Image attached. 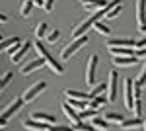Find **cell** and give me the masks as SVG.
<instances>
[{
  "instance_id": "obj_1",
  "label": "cell",
  "mask_w": 146,
  "mask_h": 131,
  "mask_svg": "<svg viewBox=\"0 0 146 131\" xmlns=\"http://www.w3.org/2000/svg\"><path fill=\"white\" fill-rule=\"evenodd\" d=\"M33 47L37 49L39 57H43V59H45V65L49 67V69H51V71H53L55 75H58V77H60V75L64 73V67H62V63H60V61H56L55 57H53V55H51L49 51H47V47H45L43 43H41L39 39H37V41L33 43Z\"/></svg>"
},
{
  "instance_id": "obj_2",
  "label": "cell",
  "mask_w": 146,
  "mask_h": 131,
  "mask_svg": "<svg viewBox=\"0 0 146 131\" xmlns=\"http://www.w3.org/2000/svg\"><path fill=\"white\" fill-rule=\"evenodd\" d=\"M101 16H103V8H101V10H96L90 18H86V20H82L80 24H76V26L72 28V39H76L80 35H86V32H88L90 28H94V24L100 22Z\"/></svg>"
},
{
  "instance_id": "obj_3",
  "label": "cell",
  "mask_w": 146,
  "mask_h": 131,
  "mask_svg": "<svg viewBox=\"0 0 146 131\" xmlns=\"http://www.w3.org/2000/svg\"><path fill=\"white\" fill-rule=\"evenodd\" d=\"M86 43H88V35H80V37H76V39H72L70 45H66V47L60 51V59H62V61H68L70 57H74V55L78 53Z\"/></svg>"
},
{
  "instance_id": "obj_4",
  "label": "cell",
  "mask_w": 146,
  "mask_h": 131,
  "mask_svg": "<svg viewBox=\"0 0 146 131\" xmlns=\"http://www.w3.org/2000/svg\"><path fill=\"white\" fill-rule=\"evenodd\" d=\"M123 98H125V108L133 110L135 106V80L127 78L123 82Z\"/></svg>"
},
{
  "instance_id": "obj_5",
  "label": "cell",
  "mask_w": 146,
  "mask_h": 131,
  "mask_svg": "<svg viewBox=\"0 0 146 131\" xmlns=\"http://www.w3.org/2000/svg\"><path fill=\"white\" fill-rule=\"evenodd\" d=\"M98 63H100V57H98V55H90V57H88L86 78H84L88 86H94V84H96V69H98Z\"/></svg>"
},
{
  "instance_id": "obj_6",
  "label": "cell",
  "mask_w": 146,
  "mask_h": 131,
  "mask_svg": "<svg viewBox=\"0 0 146 131\" xmlns=\"http://www.w3.org/2000/svg\"><path fill=\"white\" fill-rule=\"evenodd\" d=\"M45 88H47V82H45V80H39L37 84L29 86L27 90H25V92H23V96H22L23 104H29L31 100H35L37 96H39V94H41V92H43V90H45Z\"/></svg>"
},
{
  "instance_id": "obj_7",
  "label": "cell",
  "mask_w": 146,
  "mask_h": 131,
  "mask_svg": "<svg viewBox=\"0 0 146 131\" xmlns=\"http://www.w3.org/2000/svg\"><path fill=\"white\" fill-rule=\"evenodd\" d=\"M117 84H119V73L113 69L111 73H109V80H107V100L109 102H115L117 98Z\"/></svg>"
},
{
  "instance_id": "obj_8",
  "label": "cell",
  "mask_w": 146,
  "mask_h": 131,
  "mask_svg": "<svg viewBox=\"0 0 146 131\" xmlns=\"http://www.w3.org/2000/svg\"><path fill=\"white\" fill-rule=\"evenodd\" d=\"M136 22L138 32L146 35V0H136Z\"/></svg>"
},
{
  "instance_id": "obj_9",
  "label": "cell",
  "mask_w": 146,
  "mask_h": 131,
  "mask_svg": "<svg viewBox=\"0 0 146 131\" xmlns=\"http://www.w3.org/2000/svg\"><path fill=\"white\" fill-rule=\"evenodd\" d=\"M23 106V100L22 98H14L10 102V104H8V106H6V108L2 110V114H0V118H2V120H10L12 116H16V114H18V112H20V108H22Z\"/></svg>"
},
{
  "instance_id": "obj_10",
  "label": "cell",
  "mask_w": 146,
  "mask_h": 131,
  "mask_svg": "<svg viewBox=\"0 0 146 131\" xmlns=\"http://www.w3.org/2000/svg\"><path fill=\"white\" fill-rule=\"evenodd\" d=\"M43 67H45V59H43V57H37V59H33V61H27L20 71H22L23 77H27V75H31V73H35V71L43 69Z\"/></svg>"
},
{
  "instance_id": "obj_11",
  "label": "cell",
  "mask_w": 146,
  "mask_h": 131,
  "mask_svg": "<svg viewBox=\"0 0 146 131\" xmlns=\"http://www.w3.org/2000/svg\"><path fill=\"white\" fill-rule=\"evenodd\" d=\"M31 45H33L31 41H23V43L20 45V47H18V49H16L14 53H12L10 61L14 63V65H20V63H22V59L25 57V55H27V51L31 49Z\"/></svg>"
},
{
  "instance_id": "obj_12",
  "label": "cell",
  "mask_w": 146,
  "mask_h": 131,
  "mask_svg": "<svg viewBox=\"0 0 146 131\" xmlns=\"http://www.w3.org/2000/svg\"><path fill=\"white\" fill-rule=\"evenodd\" d=\"M138 63L136 55H115L113 57V65L115 67H133Z\"/></svg>"
},
{
  "instance_id": "obj_13",
  "label": "cell",
  "mask_w": 146,
  "mask_h": 131,
  "mask_svg": "<svg viewBox=\"0 0 146 131\" xmlns=\"http://www.w3.org/2000/svg\"><path fill=\"white\" fill-rule=\"evenodd\" d=\"M60 108H62V114L66 116V120L70 121V125H72V127H74L76 123H80V121H82V120H80V114H78V112H76L74 108H72V106H70L68 102H64V104H62Z\"/></svg>"
},
{
  "instance_id": "obj_14",
  "label": "cell",
  "mask_w": 146,
  "mask_h": 131,
  "mask_svg": "<svg viewBox=\"0 0 146 131\" xmlns=\"http://www.w3.org/2000/svg\"><path fill=\"white\" fill-rule=\"evenodd\" d=\"M144 125V121H142V118H131V120H123L121 123H119V127L125 131H129V129H138V127H142Z\"/></svg>"
},
{
  "instance_id": "obj_15",
  "label": "cell",
  "mask_w": 146,
  "mask_h": 131,
  "mask_svg": "<svg viewBox=\"0 0 146 131\" xmlns=\"http://www.w3.org/2000/svg\"><path fill=\"white\" fill-rule=\"evenodd\" d=\"M23 127L27 131H49L51 125H49V123H41V121H35V120L29 118V120L23 121Z\"/></svg>"
},
{
  "instance_id": "obj_16",
  "label": "cell",
  "mask_w": 146,
  "mask_h": 131,
  "mask_svg": "<svg viewBox=\"0 0 146 131\" xmlns=\"http://www.w3.org/2000/svg\"><path fill=\"white\" fill-rule=\"evenodd\" d=\"M80 2H82V6H84L86 10H90V12L101 10V8L107 6V0H80Z\"/></svg>"
},
{
  "instance_id": "obj_17",
  "label": "cell",
  "mask_w": 146,
  "mask_h": 131,
  "mask_svg": "<svg viewBox=\"0 0 146 131\" xmlns=\"http://www.w3.org/2000/svg\"><path fill=\"white\" fill-rule=\"evenodd\" d=\"M107 47H135V39H127V37H115L107 41Z\"/></svg>"
},
{
  "instance_id": "obj_18",
  "label": "cell",
  "mask_w": 146,
  "mask_h": 131,
  "mask_svg": "<svg viewBox=\"0 0 146 131\" xmlns=\"http://www.w3.org/2000/svg\"><path fill=\"white\" fill-rule=\"evenodd\" d=\"M64 96L68 100H86V102L92 100L90 92H78V90H64Z\"/></svg>"
},
{
  "instance_id": "obj_19",
  "label": "cell",
  "mask_w": 146,
  "mask_h": 131,
  "mask_svg": "<svg viewBox=\"0 0 146 131\" xmlns=\"http://www.w3.org/2000/svg\"><path fill=\"white\" fill-rule=\"evenodd\" d=\"M90 123L94 125V129H96V131H107V129H109V125H111V123L105 120V118H100V116L92 118Z\"/></svg>"
},
{
  "instance_id": "obj_20",
  "label": "cell",
  "mask_w": 146,
  "mask_h": 131,
  "mask_svg": "<svg viewBox=\"0 0 146 131\" xmlns=\"http://www.w3.org/2000/svg\"><path fill=\"white\" fill-rule=\"evenodd\" d=\"M31 120H35V121H41V123H56V120H55V116H51V114H41V112H33L31 114Z\"/></svg>"
},
{
  "instance_id": "obj_21",
  "label": "cell",
  "mask_w": 146,
  "mask_h": 131,
  "mask_svg": "<svg viewBox=\"0 0 146 131\" xmlns=\"http://www.w3.org/2000/svg\"><path fill=\"white\" fill-rule=\"evenodd\" d=\"M18 43H20V39H18V37H8V39H2V41H0V53L8 51L12 45H18Z\"/></svg>"
},
{
  "instance_id": "obj_22",
  "label": "cell",
  "mask_w": 146,
  "mask_h": 131,
  "mask_svg": "<svg viewBox=\"0 0 146 131\" xmlns=\"http://www.w3.org/2000/svg\"><path fill=\"white\" fill-rule=\"evenodd\" d=\"M33 2H31V0H23L22 2V8H20V16H22V18H27V16H29V14H31V10H33Z\"/></svg>"
},
{
  "instance_id": "obj_23",
  "label": "cell",
  "mask_w": 146,
  "mask_h": 131,
  "mask_svg": "<svg viewBox=\"0 0 146 131\" xmlns=\"http://www.w3.org/2000/svg\"><path fill=\"white\" fill-rule=\"evenodd\" d=\"M109 53L115 57V55H133V47H107Z\"/></svg>"
},
{
  "instance_id": "obj_24",
  "label": "cell",
  "mask_w": 146,
  "mask_h": 131,
  "mask_svg": "<svg viewBox=\"0 0 146 131\" xmlns=\"http://www.w3.org/2000/svg\"><path fill=\"white\" fill-rule=\"evenodd\" d=\"M96 116H100V110H92V108H86V110H82V114H80V120L82 121H90L92 118H96Z\"/></svg>"
},
{
  "instance_id": "obj_25",
  "label": "cell",
  "mask_w": 146,
  "mask_h": 131,
  "mask_svg": "<svg viewBox=\"0 0 146 131\" xmlns=\"http://www.w3.org/2000/svg\"><path fill=\"white\" fill-rule=\"evenodd\" d=\"M94 30H96L98 33H101V35H105V37H109V35H111V28H107L105 24H101V22L94 24Z\"/></svg>"
},
{
  "instance_id": "obj_26",
  "label": "cell",
  "mask_w": 146,
  "mask_h": 131,
  "mask_svg": "<svg viewBox=\"0 0 146 131\" xmlns=\"http://www.w3.org/2000/svg\"><path fill=\"white\" fill-rule=\"evenodd\" d=\"M103 104H105L103 94H100V96H96V98L90 100V108H92V110H101V108H103Z\"/></svg>"
},
{
  "instance_id": "obj_27",
  "label": "cell",
  "mask_w": 146,
  "mask_h": 131,
  "mask_svg": "<svg viewBox=\"0 0 146 131\" xmlns=\"http://www.w3.org/2000/svg\"><path fill=\"white\" fill-rule=\"evenodd\" d=\"M105 120L109 121V123H121L125 118L121 114H117V112H107V114H105Z\"/></svg>"
},
{
  "instance_id": "obj_28",
  "label": "cell",
  "mask_w": 146,
  "mask_h": 131,
  "mask_svg": "<svg viewBox=\"0 0 146 131\" xmlns=\"http://www.w3.org/2000/svg\"><path fill=\"white\" fill-rule=\"evenodd\" d=\"M68 104H70L74 110H86V108H90V102H86V100H68Z\"/></svg>"
},
{
  "instance_id": "obj_29",
  "label": "cell",
  "mask_w": 146,
  "mask_h": 131,
  "mask_svg": "<svg viewBox=\"0 0 146 131\" xmlns=\"http://www.w3.org/2000/svg\"><path fill=\"white\" fill-rule=\"evenodd\" d=\"M121 8H123V6H121V4H117L115 8H111V10L105 12V14H103V18H107V20H115V18L121 14Z\"/></svg>"
},
{
  "instance_id": "obj_30",
  "label": "cell",
  "mask_w": 146,
  "mask_h": 131,
  "mask_svg": "<svg viewBox=\"0 0 146 131\" xmlns=\"http://www.w3.org/2000/svg\"><path fill=\"white\" fill-rule=\"evenodd\" d=\"M47 30H49V26H47L45 22L37 24V26H35V37L39 39V37H43V35H47Z\"/></svg>"
},
{
  "instance_id": "obj_31",
  "label": "cell",
  "mask_w": 146,
  "mask_h": 131,
  "mask_svg": "<svg viewBox=\"0 0 146 131\" xmlns=\"http://www.w3.org/2000/svg\"><path fill=\"white\" fill-rule=\"evenodd\" d=\"M74 131H96V129H94L92 123H84V121H80V123L74 125Z\"/></svg>"
},
{
  "instance_id": "obj_32",
  "label": "cell",
  "mask_w": 146,
  "mask_h": 131,
  "mask_svg": "<svg viewBox=\"0 0 146 131\" xmlns=\"http://www.w3.org/2000/svg\"><path fill=\"white\" fill-rule=\"evenodd\" d=\"M136 84H138V86L142 88L146 84V63H144V67H142V71H140V75H138V78H136L135 80Z\"/></svg>"
},
{
  "instance_id": "obj_33",
  "label": "cell",
  "mask_w": 146,
  "mask_h": 131,
  "mask_svg": "<svg viewBox=\"0 0 146 131\" xmlns=\"http://www.w3.org/2000/svg\"><path fill=\"white\" fill-rule=\"evenodd\" d=\"M58 37H60V32H58V30H53V32L47 33V41H49V43H55Z\"/></svg>"
},
{
  "instance_id": "obj_34",
  "label": "cell",
  "mask_w": 146,
  "mask_h": 131,
  "mask_svg": "<svg viewBox=\"0 0 146 131\" xmlns=\"http://www.w3.org/2000/svg\"><path fill=\"white\" fill-rule=\"evenodd\" d=\"M10 80H12V73L8 71V73H4V75L0 77V88H4L8 82H10Z\"/></svg>"
},
{
  "instance_id": "obj_35",
  "label": "cell",
  "mask_w": 146,
  "mask_h": 131,
  "mask_svg": "<svg viewBox=\"0 0 146 131\" xmlns=\"http://www.w3.org/2000/svg\"><path fill=\"white\" fill-rule=\"evenodd\" d=\"M49 131H74V127H72V125H51V127H49Z\"/></svg>"
},
{
  "instance_id": "obj_36",
  "label": "cell",
  "mask_w": 146,
  "mask_h": 131,
  "mask_svg": "<svg viewBox=\"0 0 146 131\" xmlns=\"http://www.w3.org/2000/svg\"><path fill=\"white\" fill-rule=\"evenodd\" d=\"M142 47H146V35L142 37V39L135 41V49H142Z\"/></svg>"
},
{
  "instance_id": "obj_37",
  "label": "cell",
  "mask_w": 146,
  "mask_h": 131,
  "mask_svg": "<svg viewBox=\"0 0 146 131\" xmlns=\"http://www.w3.org/2000/svg\"><path fill=\"white\" fill-rule=\"evenodd\" d=\"M53 4H55V0H45V2H43L45 12H51V10H53Z\"/></svg>"
},
{
  "instance_id": "obj_38",
  "label": "cell",
  "mask_w": 146,
  "mask_h": 131,
  "mask_svg": "<svg viewBox=\"0 0 146 131\" xmlns=\"http://www.w3.org/2000/svg\"><path fill=\"white\" fill-rule=\"evenodd\" d=\"M136 57H138V59L146 57V47H142V49H136Z\"/></svg>"
},
{
  "instance_id": "obj_39",
  "label": "cell",
  "mask_w": 146,
  "mask_h": 131,
  "mask_svg": "<svg viewBox=\"0 0 146 131\" xmlns=\"http://www.w3.org/2000/svg\"><path fill=\"white\" fill-rule=\"evenodd\" d=\"M4 22H8V16L6 14H0V24H4Z\"/></svg>"
},
{
  "instance_id": "obj_40",
  "label": "cell",
  "mask_w": 146,
  "mask_h": 131,
  "mask_svg": "<svg viewBox=\"0 0 146 131\" xmlns=\"http://www.w3.org/2000/svg\"><path fill=\"white\" fill-rule=\"evenodd\" d=\"M31 2H33V4H37V6H43V2H45V0H31Z\"/></svg>"
},
{
  "instance_id": "obj_41",
  "label": "cell",
  "mask_w": 146,
  "mask_h": 131,
  "mask_svg": "<svg viewBox=\"0 0 146 131\" xmlns=\"http://www.w3.org/2000/svg\"><path fill=\"white\" fill-rule=\"evenodd\" d=\"M142 127H144V131H146V121H144V125H142Z\"/></svg>"
},
{
  "instance_id": "obj_42",
  "label": "cell",
  "mask_w": 146,
  "mask_h": 131,
  "mask_svg": "<svg viewBox=\"0 0 146 131\" xmlns=\"http://www.w3.org/2000/svg\"><path fill=\"white\" fill-rule=\"evenodd\" d=\"M0 41H2V33H0Z\"/></svg>"
},
{
  "instance_id": "obj_43",
  "label": "cell",
  "mask_w": 146,
  "mask_h": 131,
  "mask_svg": "<svg viewBox=\"0 0 146 131\" xmlns=\"http://www.w3.org/2000/svg\"><path fill=\"white\" fill-rule=\"evenodd\" d=\"M0 90H2V88H0Z\"/></svg>"
}]
</instances>
